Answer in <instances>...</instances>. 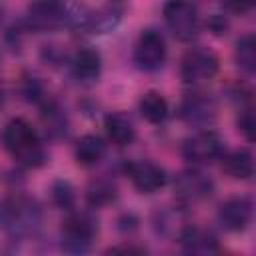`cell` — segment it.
I'll return each mask as SVG.
<instances>
[{"label": "cell", "mask_w": 256, "mask_h": 256, "mask_svg": "<svg viewBox=\"0 0 256 256\" xmlns=\"http://www.w3.org/2000/svg\"><path fill=\"white\" fill-rule=\"evenodd\" d=\"M72 72L82 82H94L102 72V56L92 48H82L72 58Z\"/></svg>", "instance_id": "14"}, {"label": "cell", "mask_w": 256, "mask_h": 256, "mask_svg": "<svg viewBox=\"0 0 256 256\" xmlns=\"http://www.w3.org/2000/svg\"><path fill=\"white\" fill-rule=\"evenodd\" d=\"M254 4H256V0H224L226 10L232 12V14H238V16L252 12Z\"/></svg>", "instance_id": "23"}, {"label": "cell", "mask_w": 256, "mask_h": 256, "mask_svg": "<svg viewBox=\"0 0 256 256\" xmlns=\"http://www.w3.org/2000/svg\"><path fill=\"white\" fill-rule=\"evenodd\" d=\"M140 114L150 124H162L170 114L168 100L160 92H146L140 98Z\"/></svg>", "instance_id": "18"}, {"label": "cell", "mask_w": 256, "mask_h": 256, "mask_svg": "<svg viewBox=\"0 0 256 256\" xmlns=\"http://www.w3.org/2000/svg\"><path fill=\"white\" fill-rule=\"evenodd\" d=\"M176 196L182 204H198L206 198L212 196L214 192V182L202 174L200 170H184L178 178H176Z\"/></svg>", "instance_id": "9"}, {"label": "cell", "mask_w": 256, "mask_h": 256, "mask_svg": "<svg viewBox=\"0 0 256 256\" xmlns=\"http://www.w3.org/2000/svg\"><path fill=\"white\" fill-rule=\"evenodd\" d=\"M98 234V222L90 212H70L62 222V238L68 250L84 252Z\"/></svg>", "instance_id": "7"}, {"label": "cell", "mask_w": 256, "mask_h": 256, "mask_svg": "<svg viewBox=\"0 0 256 256\" xmlns=\"http://www.w3.org/2000/svg\"><path fill=\"white\" fill-rule=\"evenodd\" d=\"M220 68L218 56L208 48H192L184 54L180 64V74L186 84L198 86L204 82H210Z\"/></svg>", "instance_id": "6"}, {"label": "cell", "mask_w": 256, "mask_h": 256, "mask_svg": "<svg viewBox=\"0 0 256 256\" xmlns=\"http://www.w3.org/2000/svg\"><path fill=\"white\" fill-rule=\"evenodd\" d=\"M70 20L62 0H34L26 10V24L36 32H54Z\"/></svg>", "instance_id": "5"}, {"label": "cell", "mask_w": 256, "mask_h": 256, "mask_svg": "<svg viewBox=\"0 0 256 256\" xmlns=\"http://www.w3.org/2000/svg\"><path fill=\"white\" fill-rule=\"evenodd\" d=\"M108 252H134V254H144L146 248H142V246H132V244H122V246H112V248H108Z\"/></svg>", "instance_id": "24"}, {"label": "cell", "mask_w": 256, "mask_h": 256, "mask_svg": "<svg viewBox=\"0 0 256 256\" xmlns=\"http://www.w3.org/2000/svg\"><path fill=\"white\" fill-rule=\"evenodd\" d=\"M134 62L144 72H154L166 62V40L156 30H144L134 46Z\"/></svg>", "instance_id": "8"}, {"label": "cell", "mask_w": 256, "mask_h": 256, "mask_svg": "<svg viewBox=\"0 0 256 256\" xmlns=\"http://www.w3.org/2000/svg\"><path fill=\"white\" fill-rule=\"evenodd\" d=\"M2 142L10 156L26 168H38L46 160V152L36 130L24 118H14L4 126Z\"/></svg>", "instance_id": "2"}, {"label": "cell", "mask_w": 256, "mask_h": 256, "mask_svg": "<svg viewBox=\"0 0 256 256\" xmlns=\"http://www.w3.org/2000/svg\"><path fill=\"white\" fill-rule=\"evenodd\" d=\"M106 154V144L100 136L96 134H86L78 140L76 144V150H74V156H76V162L80 166H96Z\"/></svg>", "instance_id": "16"}, {"label": "cell", "mask_w": 256, "mask_h": 256, "mask_svg": "<svg viewBox=\"0 0 256 256\" xmlns=\"http://www.w3.org/2000/svg\"><path fill=\"white\" fill-rule=\"evenodd\" d=\"M180 244L190 254H214L220 250L216 236L204 228H198V226L184 228L180 234Z\"/></svg>", "instance_id": "13"}, {"label": "cell", "mask_w": 256, "mask_h": 256, "mask_svg": "<svg viewBox=\"0 0 256 256\" xmlns=\"http://www.w3.org/2000/svg\"><path fill=\"white\" fill-rule=\"evenodd\" d=\"M252 200L246 196H234L222 202L218 208V222L228 232H242L252 222Z\"/></svg>", "instance_id": "11"}, {"label": "cell", "mask_w": 256, "mask_h": 256, "mask_svg": "<svg viewBox=\"0 0 256 256\" xmlns=\"http://www.w3.org/2000/svg\"><path fill=\"white\" fill-rule=\"evenodd\" d=\"M236 62L244 72H248V74L254 72V68H256V42H254L252 34H246L238 40V44H236Z\"/></svg>", "instance_id": "20"}, {"label": "cell", "mask_w": 256, "mask_h": 256, "mask_svg": "<svg viewBox=\"0 0 256 256\" xmlns=\"http://www.w3.org/2000/svg\"><path fill=\"white\" fill-rule=\"evenodd\" d=\"M52 198H54V202H56L60 208H70V206L74 204V188H72L68 182L60 180V182H56L54 188H52Z\"/></svg>", "instance_id": "21"}, {"label": "cell", "mask_w": 256, "mask_h": 256, "mask_svg": "<svg viewBox=\"0 0 256 256\" xmlns=\"http://www.w3.org/2000/svg\"><path fill=\"white\" fill-rule=\"evenodd\" d=\"M42 222V210L36 200L24 194H8L0 198V228L14 238L32 236Z\"/></svg>", "instance_id": "1"}, {"label": "cell", "mask_w": 256, "mask_h": 256, "mask_svg": "<svg viewBox=\"0 0 256 256\" xmlns=\"http://www.w3.org/2000/svg\"><path fill=\"white\" fill-rule=\"evenodd\" d=\"M222 170L234 180H250L254 174V158L248 150H234L222 158Z\"/></svg>", "instance_id": "17"}, {"label": "cell", "mask_w": 256, "mask_h": 256, "mask_svg": "<svg viewBox=\"0 0 256 256\" xmlns=\"http://www.w3.org/2000/svg\"><path fill=\"white\" fill-rule=\"evenodd\" d=\"M126 174L140 194H154L166 184V172L150 160H136L126 164Z\"/></svg>", "instance_id": "10"}, {"label": "cell", "mask_w": 256, "mask_h": 256, "mask_svg": "<svg viewBox=\"0 0 256 256\" xmlns=\"http://www.w3.org/2000/svg\"><path fill=\"white\" fill-rule=\"evenodd\" d=\"M86 198H88V204L94 206V208H102V206H108L116 200V186L104 178H98V180H92L88 190H86Z\"/></svg>", "instance_id": "19"}, {"label": "cell", "mask_w": 256, "mask_h": 256, "mask_svg": "<svg viewBox=\"0 0 256 256\" xmlns=\"http://www.w3.org/2000/svg\"><path fill=\"white\" fill-rule=\"evenodd\" d=\"M104 128H106V134H108V140L120 148L124 146H130L136 138V128L134 124L130 122L128 116L116 112V114H110L106 116L104 120Z\"/></svg>", "instance_id": "15"}, {"label": "cell", "mask_w": 256, "mask_h": 256, "mask_svg": "<svg viewBox=\"0 0 256 256\" xmlns=\"http://www.w3.org/2000/svg\"><path fill=\"white\" fill-rule=\"evenodd\" d=\"M224 154V142L222 138L212 130H200L184 140L182 144V156L192 166H206L216 160H220Z\"/></svg>", "instance_id": "4"}, {"label": "cell", "mask_w": 256, "mask_h": 256, "mask_svg": "<svg viewBox=\"0 0 256 256\" xmlns=\"http://www.w3.org/2000/svg\"><path fill=\"white\" fill-rule=\"evenodd\" d=\"M238 130L244 134L246 140L252 142L254 138V116H252V110H244L238 118Z\"/></svg>", "instance_id": "22"}, {"label": "cell", "mask_w": 256, "mask_h": 256, "mask_svg": "<svg viewBox=\"0 0 256 256\" xmlns=\"http://www.w3.org/2000/svg\"><path fill=\"white\" fill-rule=\"evenodd\" d=\"M180 116L192 126H204L214 120L216 106L204 94H188L180 106Z\"/></svg>", "instance_id": "12"}, {"label": "cell", "mask_w": 256, "mask_h": 256, "mask_svg": "<svg viewBox=\"0 0 256 256\" xmlns=\"http://www.w3.org/2000/svg\"><path fill=\"white\" fill-rule=\"evenodd\" d=\"M164 20L180 42H190L200 32V14L192 0H168L164 4Z\"/></svg>", "instance_id": "3"}, {"label": "cell", "mask_w": 256, "mask_h": 256, "mask_svg": "<svg viewBox=\"0 0 256 256\" xmlns=\"http://www.w3.org/2000/svg\"><path fill=\"white\" fill-rule=\"evenodd\" d=\"M0 108H2V94H0Z\"/></svg>", "instance_id": "25"}, {"label": "cell", "mask_w": 256, "mask_h": 256, "mask_svg": "<svg viewBox=\"0 0 256 256\" xmlns=\"http://www.w3.org/2000/svg\"><path fill=\"white\" fill-rule=\"evenodd\" d=\"M0 18H2V10H0Z\"/></svg>", "instance_id": "26"}]
</instances>
